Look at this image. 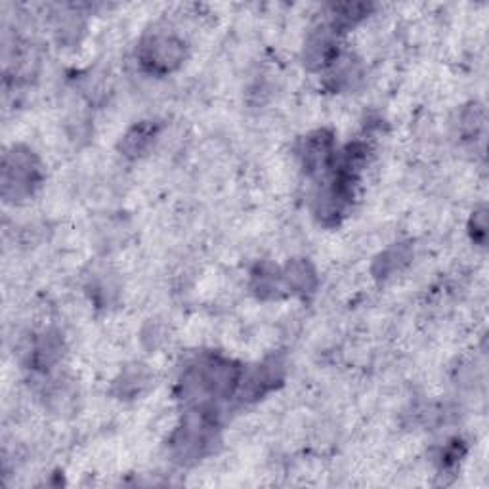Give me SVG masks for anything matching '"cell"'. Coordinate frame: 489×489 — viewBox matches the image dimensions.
Masks as SVG:
<instances>
[{
  "label": "cell",
  "instance_id": "obj_1",
  "mask_svg": "<svg viewBox=\"0 0 489 489\" xmlns=\"http://www.w3.org/2000/svg\"><path fill=\"white\" fill-rule=\"evenodd\" d=\"M243 369L218 354H205L182 373L180 400L188 405H217L237 394Z\"/></svg>",
  "mask_w": 489,
  "mask_h": 489
},
{
  "label": "cell",
  "instance_id": "obj_2",
  "mask_svg": "<svg viewBox=\"0 0 489 489\" xmlns=\"http://www.w3.org/2000/svg\"><path fill=\"white\" fill-rule=\"evenodd\" d=\"M218 432L217 405H189L169 442L172 459L178 465H195L213 449Z\"/></svg>",
  "mask_w": 489,
  "mask_h": 489
},
{
  "label": "cell",
  "instance_id": "obj_3",
  "mask_svg": "<svg viewBox=\"0 0 489 489\" xmlns=\"http://www.w3.org/2000/svg\"><path fill=\"white\" fill-rule=\"evenodd\" d=\"M42 165L39 157L23 145H14L3 159V198L12 203H20L39 189L42 184Z\"/></svg>",
  "mask_w": 489,
  "mask_h": 489
},
{
  "label": "cell",
  "instance_id": "obj_4",
  "mask_svg": "<svg viewBox=\"0 0 489 489\" xmlns=\"http://www.w3.org/2000/svg\"><path fill=\"white\" fill-rule=\"evenodd\" d=\"M138 63L143 71L169 75L186 60V42L169 31H153L138 44Z\"/></svg>",
  "mask_w": 489,
  "mask_h": 489
},
{
  "label": "cell",
  "instance_id": "obj_5",
  "mask_svg": "<svg viewBox=\"0 0 489 489\" xmlns=\"http://www.w3.org/2000/svg\"><path fill=\"white\" fill-rule=\"evenodd\" d=\"M285 377V364L280 355H273L253 367L249 373H243L237 394L243 401L260 400L280 386Z\"/></svg>",
  "mask_w": 489,
  "mask_h": 489
},
{
  "label": "cell",
  "instance_id": "obj_6",
  "mask_svg": "<svg viewBox=\"0 0 489 489\" xmlns=\"http://www.w3.org/2000/svg\"><path fill=\"white\" fill-rule=\"evenodd\" d=\"M340 58L338 51V31L331 25L316 29L308 37L302 52L304 68L309 71H325L331 69L333 63Z\"/></svg>",
  "mask_w": 489,
  "mask_h": 489
},
{
  "label": "cell",
  "instance_id": "obj_7",
  "mask_svg": "<svg viewBox=\"0 0 489 489\" xmlns=\"http://www.w3.org/2000/svg\"><path fill=\"white\" fill-rule=\"evenodd\" d=\"M335 159V136L329 130H316L302 140L300 161L306 174L316 176L333 169Z\"/></svg>",
  "mask_w": 489,
  "mask_h": 489
},
{
  "label": "cell",
  "instance_id": "obj_8",
  "mask_svg": "<svg viewBox=\"0 0 489 489\" xmlns=\"http://www.w3.org/2000/svg\"><path fill=\"white\" fill-rule=\"evenodd\" d=\"M161 134L159 121H140L126 130L119 142V152L128 159H140L148 155Z\"/></svg>",
  "mask_w": 489,
  "mask_h": 489
},
{
  "label": "cell",
  "instance_id": "obj_9",
  "mask_svg": "<svg viewBox=\"0 0 489 489\" xmlns=\"http://www.w3.org/2000/svg\"><path fill=\"white\" fill-rule=\"evenodd\" d=\"M281 272L287 291L297 292V295H308V292H314L318 287V272L306 258L289 260Z\"/></svg>",
  "mask_w": 489,
  "mask_h": 489
},
{
  "label": "cell",
  "instance_id": "obj_10",
  "mask_svg": "<svg viewBox=\"0 0 489 489\" xmlns=\"http://www.w3.org/2000/svg\"><path fill=\"white\" fill-rule=\"evenodd\" d=\"M413 260V247L410 243L392 244L386 249L373 264V273L377 280H388L396 273H400L407 264Z\"/></svg>",
  "mask_w": 489,
  "mask_h": 489
},
{
  "label": "cell",
  "instance_id": "obj_11",
  "mask_svg": "<svg viewBox=\"0 0 489 489\" xmlns=\"http://www.w3.org/2000/svg\"><path fill=\"white\" fill-rule=\"evenodd\" d=\"M251 287L254 291V295L263 300L280 299L283 295V291H287L285 281H283V272L268 263L260 264L253 272Z\"/></svg>",
  "mask_w": 489,
  "mask_h": 489
},
{
  "label": "cell",
  "instance_id": "obj_12",
  "mask_svg": "<svg viewBox=\"0 0 489 489\" xmlns=\"http://www.w3.org/2000/svg\"><path fill=\"white\" fill-rule=\"evenodd\" d=\"M61 354H63L61 337L48 331L39 338L35 348H32L31 362L39 371H51L60 362Z\"/></svg>",
  "mask_w": 489,
  "mask_h": 489
},
{
  "label": "cell",
  "instance_id": "obj_13",
  "mask_svg": "<svg viewBox=\"0 0 489 489\" xmlns=\"http://www.w3.org/2000/svg\"><path fill=\"white\" fill-rule=\"evenodd\" d=\"M362 80L360 63L352 58H338L329 73V83L335 90H352Z\"/></svg>",
  "mask_w": 489,
  "mask_h": 489
},
{
  "label": "cell",
  "instance_id": "obj_14",
  "mask_svg": "<svg viewBox=\"0 0 489 489\" xmlns=\"http://www.w3.org/2000/svg\"><path fill=\"white\" fill-rule=\"evenodd\" d=\"M373 5L367 3H342L331 6V27L340 32V29H348L357 22L365 20L371 14Z\"/></svg>",
  "mask_w": 489,
  "mask_h": 489
},
{
  "label": "cell",
  "instance_id": "obj_15",
  "mask_svg": "<svg viewBox=\"0 0 489 489\" xmlns=\"http://www.w3.org/2000/svg\"><path fill=\"white\" fill-rule=\"evenodd\" d=\"M484 125H485V113L482 106L472 104L466 109H463L459 128H461V134L466 140H476L478 134L484 133Z\"/></svg>",
  "mask_w": 489,
  "mask_h": 489
},
{
  "label": "cell",
  "instance_id": "obj_16",
  "mask_svg": "<svg viewBox=\"0 0 489 489\" xmlns=\"http://www.w3.org/2000/svg\"><path fill=\"white\" fill-rule=\"evenodd\" d=\"M145 384H148V371L140 365L128 369L117 383L119 396H138Z\"/></svg>",
  "mask_w": 489,
  "mask_h": 489
},
{
  "label": "cell",
  "instance_id": "obj_17",
  "mask_svg": "<svg viewBox=\"0 0 489 489\" xmlns=\"http://www.w3.org/2000/svg\"><path fill=\"white\" fill-rule=\"evenodd\" d=\"M485 230H487V215H485V207H482L476 210V213H472V230L470 232H472V237H475V241L484 244Z\"/></svg>",
  "mask_w": 489,
  "mask_h": 489
}]
</instances>
